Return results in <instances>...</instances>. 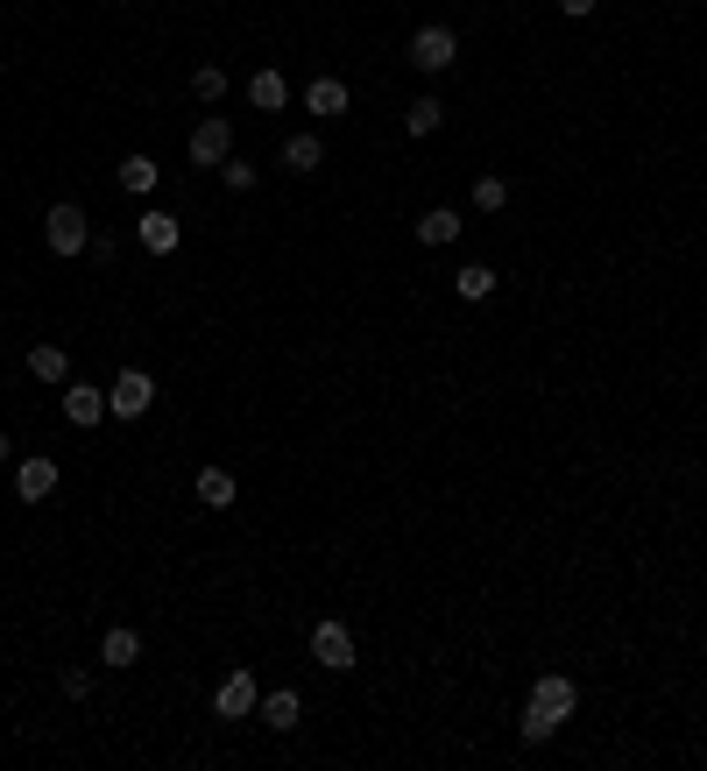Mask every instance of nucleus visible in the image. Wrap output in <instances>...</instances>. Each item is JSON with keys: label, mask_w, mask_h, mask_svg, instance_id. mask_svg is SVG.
I'll return each mask as SVG.
<instances>
[{"label": "nucleus", "mask_w": 707, "mask_h": 771, "mask_svg": "<svg viewBox=\"0 0 707 771\" xmlns=\"http://www.w3.org/2000/svg\"><path fill=\"white\" fill-rule=\"evenodd\" d=\"M503 206H509L503 177H474V213H503Z\"/></svg>", "instance_id": "obj_23"}, {"label": "nucleus", "mask_w": 707, "mask_h": 771, "mask_svg": "<svg viewBox=\"0 0 707 771\" xmlns=\"http://www.w3.org/2000/svg\"><path fill=\"white\" fill-rule=\"evenodd\" d=\"M255 177H262V171H255L248 156H227V163H220V185H227V191H255Z\"/></svg>", "instance_id": "obj_24"}, {"label": "nucleus", "mask_w": 707, "mask_h": 771, "mask_svg": "<svg viewBox=\"0 0 707 771\" xmlns=\"http://www.w3.org/2000/svg\"><path fill=\"white\" fill-rule=\"evenodd\" d=\"M517 729H523V744H552V736H559V722H552V715H538V708H523V722H517Z\"/></svg>", "instance_id": "obj_25"}, {"label": "nucleus", "mask_w": 707, "mask_h": 771, "mask_svg": "<svg viewBox=\"0 0 707 771\" xmlns=\"http://www.w3.org/2000/svg\"><path fill=\"white\" fill-rule=\"evenodd\" d=\"M311 658H319L326 673H347L354 665V623H340V616L311 623Z\"/></svg>", "instance_id": "obj_6"}, {"label": "nucleus", "mask_w": 707, "mask_h": 771, "mask_svg": "<svg viewBox=\"0 0 707 771\" xmlns=\"http://www.w3.org/2000/svg\"><path fill=\"white\" fill-rule=\"evenodd\" d=\"M523 708H538V715H552V722H566L580 708V687L566 673H545V679H531V693H523Z\"/></svg>", "instance_id": "obj_7"}, {"label": "nucleus", "mask_w": 707, "mask_h": 771, "mask_svg": "<svg viewBox=\"0 0 707 771\" xmlns=\"http://www.w3.org/2000/svg\"><path fill=\"white\" fill-rule=\"evenodd\" d=\"M319 163H326V142H319V135H291V142H283V171L311 177Z\"/></svg>", "instance_id": "obj_16"}, {"label": "nucleus", "mask_w": 707, "mask_h": 771, "mask_svg": "<svg viewBox=\"0 0 707 771\" xmlns=\"http://www.w3.org/2000/svg\"><path fill=\"white\" fill-rule=\"evenodd\" d=\"M14 460V440H8V432H0V467H8Z\"/></svg>", "instance_id": "obj_28"}, {"label": "nucleus", "mask_w": 707, "mask_h": 771, "mask_svg": "<svg viewBox=\"0 0 707 771\" xmlns=\"http://www.w3.org/2000/svg\"><path fill=\"white\" fill-rule=\"evenodd\" d=\"M495 283H503V277H495L488 262H468V269L453 277V291H460V305H481V297H495Z\"/></svg>", "instance_id": "obj_18"}, {"label": "nucleus", "mask_w": 707, "mask_h": 771, "mask_svg": "<svg viewBox=\"0 0 707 771\" xmlns=\"http://www.w3.org/2000/svg\"><path fill=\"white\" fill-rule=\"evenodd\" d=\"M305 107L311 114H347V85H340V79H311L305 85Z\"/></svg>", "instance_id": "obj_19"}, {"label": "nucleus", "mask_w": 707, "mask_h": 771, "mask_svg": "<svg viewBox=\"0 0 707 771\" xmlns=\"http://www.w3.org/2000/svg\"><path fill=\"white\" fill-rule=\"evenodd\" d=\"M255 715L269 722V729H297V715H305V693L297 687H276V693H262V708Z\"/></svg>", "instance_id": "obj_11"}, {"label": "nucleus", "mask_w": 707, "mask_h": 771, "mask_svg": "<svg viewBox=\"0 0 707 771\" xmlns=\"http://www.w3.org/2000/svg\"><path fill=\"white\" fill-rule=\"evenodd\" d=\"M149 404H156V375L149 369H120L114 389H107V411L114 418H149Z\"/></svg>", "instance_id": "obj_4"}, {"label": "nucleus", "mask_w": 707, "mask_h": 771, "mask_svg": "<svg viewBox=\"0 0 707 771\" xmlns=\"http://www.w3.org/2000/svg\"><path fill=\"white\" fill-rule=\"evenodd\" d=\"M156 163H149V156H128V163H120V191H134V199H149V191H156Z\"/></svg>", "instance_id": "obj_20"}, {"label": "nucleus", "mask_w": 707, "mask_h": 771, "mask_svg": "<svg viewBox=\"0 0 707 771\" xmlns=\"http://www.w3.org/2000/svg\"><path fill=\"white\" fill-rule=\"evenodd\" d=\"M234 495H240V481L227 475V467H205L199 475V503L205 510H234Z\"/></svg>", "instance_id": "obj_17"}, {"label": "nucleus", "mask_w": 707, "mask_h": 771, "mask_svg": "<svg viewBox=\"0 0 707 771\" xmlns=\"http://www.w3.org/2000/svg\"><path fill=\"white\" fill-rule=\"evenodd\" d=\"M191 100H205V107H213V100H227V71H220V65H199V71H191Z\"/></svg>", "instance_id": "obj_21"}, {"label": "nucleus", "mask_w": 707, "mask_h": 771, "mask_svg": "<svg viewBox=\"0 0 707 771\" xmlns=\"http://www.w3.org/2000/svg\"><path fill=\"white\" fill-rule=\"evenodd\" d=\"M185 156H191V163H199V171H220V163H227V156H234V128H227V120H220V114H205V120H199V128H191Z\"/></svg>", "instance_id": "obj_5"}, {"label": "nucleus", "mask_w": 707, "mask_h": 771, "mask_svg": "<svg viewBox=\"0 0 707 771\" xmlns=\"http://www.w3.org/2000/svg\"><path fill=\"white\" fill-rule=\"evenodd\" d=\"M439 120H446V107H439V100H411V114H403V128H411V135H432V128H439Z\"/></svg>", "instance_id": "obj_22"}, {"label": "nucleus", "mask_w": 707, "mask_h": 771, "mask_svg": "<svg viewBox=\"0 0 707 771\" xmlns=\"http://www.w3.org/2000/svg\"><path fill=\"white\" fill-rule=\"evenodd\" d=\"M99 658L114 665V673H128L134 658H142V630H128V623H114L107 638H99Z\"/></svg>", "instance_id": "obj_13"}, {"label": "nucleus", "mask_w": 707, "mask_h": 771, "mask_svg": "<svg viewBox=\"0 0 707 771\" xmlns=\"http://www.w3.org/2000/svg\"><path fill=\"white\" fill-rule=\"evenodd\" d=\"M255 708H262V679H255L248 665H240V673H227V679L213 687V715H220V722H248Z\"/></svg>", "instance_id": "obj_2"}, {"label": "nucleus", "mask_w": 707, "mask_h": 771, "mask_svg": "<svg viewBox=\"0 0 707 771\" xmlns=\"http://www.w3.org/2000/svg\"><path fill=\"white\" fill-rule=\"evenodd\" d=\"M64 418H71V425H99V418H107V389H93V383H79V375H71Z\"/></svg>", "instance_id": "obj_10"}, {"label": "nucleus", "mask_w": 707, "mask_h": 771, "mask_svg": "<svg viewBox=\"0 0 707 771\" xmlns=\"http://www.w3.org/2000/svg\"><path fill=\"white\" fill-rule=\"evenodd\" d=\"M594 8H601V0H559V14H574V22H588Z\"/></svg>", "instance_id": "obj_27"}, {"label": "nucleus", "mask_w": 707, "mask_h": 771, "mask_svg": "<svg viewBox=\"0 0 707 771\" xmlns=\"http://www.w3.org/2000/svg\"><path fill=\"white\" fill-rule=\"evenodd\" d=\"M453 57H460V36H453L446 22H425V28L411 36V65L432 71V79H439V71H453Z\"/></svg>", "instance_id": "obj_3"}, {"label": "nucleus", "mask_w": 707, "mask_h": 771, "mask_svg": "<svg viewBox=\"0 0 707 771\" xmlns=\"http://www.w3.org/2000/svg\"><path fill=\"white\" fill-rule=\"evenodd\" d=\"M57 687H64V693H71V701H85V693H93V673H79V665H71V673H64V679H57Z\"/></svg>", "instance_id": "obj_26"}, {"label": "nucleus", "mask_w": 707, "mask_h": 771, "mask_svg": "<svg viewBox=\"0 0 707 771\" xmlns=\"http://www.w3.org/2000/svg\"><path fill=\"white\" fill-rule=\"evenodd\" d=\"M43 241H50V255H85V248H93V220L64 199V206L43 213Z\"/></svg>", "instance_id": "obj_1"}, {"label": "nucleus", "mask_w": 707, "mask_h": 771, "mask_svg": "<svg viewBox=\"0 0 707 771\" xmlns=\"http://www.w3.org/2000/svg\"><path fill=\"white\" fill-rule=\"evenodd\" d=\"M248 107L283 114V107H291V79H283V71H255V79H248Z\"/></svg>", "instance_id": "obj_12"}, {"label": "nucleus", "mask_w": 707, "mask_h": 771, "mask_svg": "<svg viewBox=\"0 0 707 771\" xmlns=\"http://www.w3.org/2000/svg\"><path fill=\"white\" fill-rule=\"evenodd\" d=\"M28 375H36V383H71V354H64V347H50V340L28 347Z\"/></svg>", "instance_id": "obj_15"}, {"label": "nucleus", "mask_w": 707, "mask_h": 771, "mask_svg": "<svg viewBox=\"0 0 707 771\" xmlns=\"http://www.w3.org/2000/svg\"><path fill=\"white\" fill-rule=\"evenodd\" d=\"M134 241H142L149 255H177V241H185V220L163 213V206H149V213L134 220Z\"/></svg>", "instance_id": "obj_8"}, {"label": "nucleus", "mask_w": 707, "mask_h": 771, "mask_svg": "<svg viewBox=\"0 0 707 771\" xmlns=\"http://www.w3.org/2000/svg\"><path fill=\"white\" fill-rule=\"evenodd\" d=\"M57 489V460H14V495L22 503H50Z\"/></svg>", "instance_id": "obj_9"}, {"label": "nucleus", "mask_w": 707, "mask_h": 771, "mask_svg": "<svg viewBox=\"0 0 707 771\" xmlns=\"http://www.w3.org/2000/svg\"><path fill=\"white\" fill-rule=\"evenodd\" d=\"M460 226L468 220H460L453 206H432V213L417 220V241H425V248H446V241H460Z\"/></svg>", "instance_id": "obj_14"}]
</instances>
